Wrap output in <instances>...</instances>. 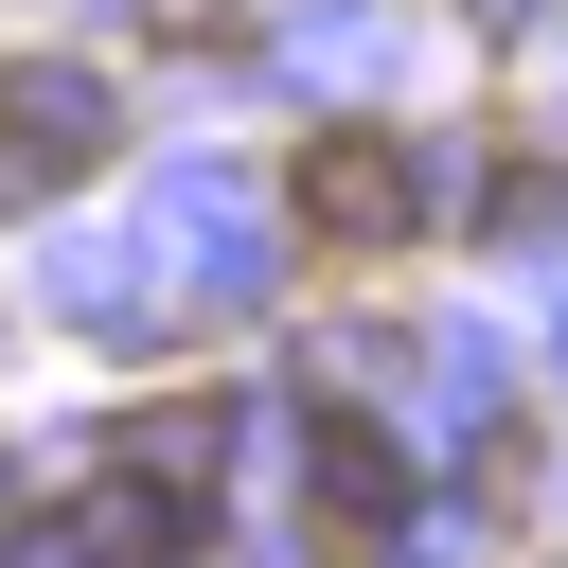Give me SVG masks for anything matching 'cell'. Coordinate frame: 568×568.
<instances>
[{
  "label": "cell",
  "instance_id": "cell-3",
  "mask_svg": "<svg viewBox=\"0 0 568 568\" xmlns=\"http://www.w3.org/2000/svg\"><path fill=\"white\" fill-rule=\"evenodd\" d=\"M71 550H106V568H178V550H195V479H106V497L71 515Z\"/></svg>",
  "mask_w": 568,
  "mask_h": 568
},
{
  "label": "cell",
  "instance_id": "cell-1",
  "mask_svg": "<svg viewBox=\"0 0 568 568\" xmlns=\"http://www.w3.org/2000/svg\"><path fill=\"white\" fill-rule=\"evenodd\" d=\"M284 213H302V248L373 266V248H408V231H426V160H408L390 124H320V142L284 160Z\"/></svg>",
  "mask_w": 568,
  "mask_h": 568
},
{
  "label": "cell",
  "instance_id": "cell-2",
  "mask_svg": "<svg viewBox=\"0 0 568 568\" xmlns=\"http://www.w3.org/2000/svg\"><path fill=\"white\" fill-rule=\"evenodd\" d=\"M89 160H106V89L89 71H0V213L71 195Z\"/></svg>",
  "mask_w": 568,
  "mask_h": 568
},
{
  "label": "cell",
  "instance_id": "cell-4",
  "mask_svg": "<svg viewBox=\"0 0 568 568\" xmlns=\"http://www.w3.org/2000/svg\"><path fill=\"white\" fill-rule=\"evenodd\" d=\"M373 532H390V462H373V444H320V550L373 568Z\"/></svg>",
  "mask_w": 568,
  "mask_h": 568
}]
</instances>
